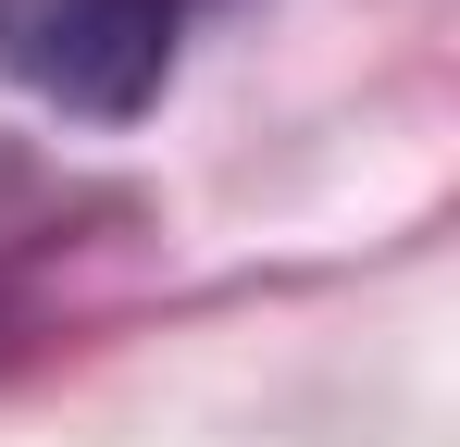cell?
Here are the masks:
<instances>
[{
    "label": "cell",
    "instance_id": "obj_1",
    "mask_svg": "<svg viewBox=\"0 0 460 447\" xmlns=\"http://www.w3.org/2000/svg\"><path fill=\"white\" fill-rule=\"evenodd\" d=\"M187 0H0V74L75 125H137L174 74Z\"/></svg>",
    "mask_w": 460,
    "mask_h": 447
}]
</instances>
